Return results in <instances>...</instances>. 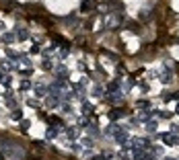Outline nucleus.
<instances>
[{"instance_id": "a878e982", "label": "nucleus", "mask_w": 179, "mask_h": 160, "mask_svg": "<svg viewBox=\"0 0 179 160\" xmlns=\"http://www.w3.org/2000/svg\"><path fill=\"white\" fill-rule=\"evenodd\" d=\"M175 113H177V115H179V105H177V107H175Z\"/></svg>"}, {"instance_id": "6ab92c4d", "label": "nucleus", "mask_w": 179, "mask_h": 160, "mask_svg": "<svg viewBox=\"0 0 179 160\" xmlns=\"http://www.w3.org/2000/svg\"><path fill=\"white\" fill-rule=\"evenodd\" d=\"M21 88H23V91L31 88V82H29V80H23V82H21Z\"/></svg>"}, {"instance_id": "9b49d317", "label": "nucleus", "mask_w": 179, "mask_h": 160, "mask_svg": "<svg viewBox=\"0 0 179 160\" xmlns=\"http://www.w3.org/2000/svg\"><path fill=\"white\" fill-rule=\"evenodd\" d=\"M66 136L70 137V140H74V137L78 136V129H74V127H68V129H66Z\"/></svg>"}, {"instance_id": "9d476101", "label": "nucleus", "mask_w": 179, "mask_h": 160, "mask_svg": "<svg viewBox=\"0 0 179 160\" xmlns=\"http://www.w3.org/2000/svg\"><path fill=\"white\" fill-rule=\"evenodd\" d=\"M14 39H17V37H14L12 33H4V35H2V41H4V43H12Z\"/></svg>"}, {"instance_id": "39448f33", "label": "nucleus", "mask_w": 179, "mask_h": 160, "mask_svg": "<svg viewBox=\"0 0 179 160\" xmlns=\"http://www.w3.org/2000/svg\"><path fill=\"white\" fill-rule=\"evenodd\" d=\"M163 142H165L167 146H177V144H179V137L171 136V134H163Z\"/></svg>"}, {"instance_id": "423d86ee", "label": "nucleus", "mask_w": 179, "mask_h": 160, "mask_svg": "<svg viewBox=\"0 0 179 160\" xmlns=\"http://www.w3.org/2000/svg\"><path fill=\"white\" fill-rule=\"evenodd\" d=\"M95 8V2L93 0H80V11L83 12H91Z\"/></svg>"}, {"instance_id": "a211bd4d", "label": "nucleus", "mask_w": 179, "mask_h": 160, "mask_svg": "<svg viewBox=\"0 0 179 160\" xmlns=\"http://www.w3.org/2000/svg\"><path fill=\"white\" fill-rule=\"evenodd\" d=\"M103 94H105V91L101 86H95V97H103Z\"/></svg>"}, {"instance_id": "aec40b11", "label": "nucleus", "mask_w": 179, "mask_h": 160, "mask_svg": "<svg viewBox=\"0 0 179 160\" xmlns=\"http://www.w3.org/2000/svg\"><path fill=\"white\" fill-rule=\"evenodd\" d=\"M146 129H148V131H155V129H156V123H155V121H152V123H148V125H146Z\"/></svg>"}, {"instance_id": "dca6fc26", "label": "nucleus", "mask_w": 179, "mask_h": 160, "mask_svg": "<svg viewBox=\"0 0 179 160\" xmlns=\"http://www.w3.org/2000/svg\"><path fill=\"white\" fill-rule=\"evenodd\" d=\"M136 105H138V107H142V109H148V107H150V103H148V101H144V99H142V101H138Z\"/></svg>"}, {"instance_id": "4be33fe9", "label": "nucleus", "mask_w": 179, "mask_h": 160, "mask_svg": "<svg viewBox=\"0 0 179 160\" xmlns=\"http://www.w3.org/2000/svg\"><path fill=\"white\" fill-rule=\"evenodd\" d=\"M2 82H4V86H11V76H4Z\"/></svg>"}, {"instance_id": "ddd939ff", "label": "nucleus", "mask_w": 179, "mask_h": 160, "mask_svg": "<svg viewBox=\"0 0 179 160\" xmlns=\"http://www.w3.org/2000/svg\"><path fill=\"white\" fill-rule=\"evenodd\" d=\"M41 68H43V70H52V68H54V64H52V60H43V64H41Z\"/></svg>"}, {"instance_id": "393cba45", "label": "nucleus", "mask_w": 179, "mask_h": 160, "mask_svg": "<svg viewBox=\"0 0 179 160\" xmlns=\"http://www.w3.org/2000/svg\"><path fill=\"white\" fill-rule=\"evenodd\" d=\"M103 158H105L103 154H99V156H93V160H103Z\"/></svg>"}, {"instance_id": "b1692460", "label": "nucleus", "mask_w": 179, "mask_h": 160, "mask_svg": "<svg viewBox=\"0 0 179 160\" xmlns=\"http://www.w3.org/2000/svg\"><path fill=\"white\" fill-rule=\"evenodd\" d=\"M27 127H29V121H25V119H23V121H21V129H27Z\"/></svg>"}, {"instance_id": "0eeeda50", "label": "nucleus", "mask_w": 179, "mask_h": 160, "mask_svg": "<svg viewBox=\"0 0 179 160\" xmlns=\"http://www.w3.org/2000/svg\"><path fill=\"white\" fill-rule=\"evenodd\" d=\"M11 117L14 119V121H23V111H21V109H12Z\"/></svg>"}, {"instance_id": "7ed1b4c3", "label": "nucleus", "mask_w": 179, "mask_h": 160, "mask_svg": "<svg viewBox=\"0 0 179 160\" xmlns=\"http://www.w3.org/2000/svg\"><path fill=\"white\" fill-rule=\"evenodd\" d=\"M107 115H109V119H119V117L128 115V111H126V109H121V107H118V109H111Z\"/></svg>"}, {"instance_id": "2eb2a0df", "label": "nucleus", "mask_w": 179, "mask_h": 160, "mask_svg": "<svg viewBox=\"0 0 179 160\" xmlns=\"http://www.w3.org/2000/svg\"><path fill=\"white\" fill-rule=\"evenodd\" d=\"M83 109H84L83 113H86V115H89L91 111H93V105H91V103H84V105H83Z\"/></svg>"}, {"instance_id": "6e6552de", "label": "nucleus", "mask_w": 179, "mask_h": 160, "mask_svg": "<svg viewBox=\"0 0 179 160\" xmlns=\"http://www.w3.org/2000/svg\"><path fill=\"white\" fill-rule=\"evenodd\" d=\"M109 94H111V97H107L109 103H119V101H121V94H119V92H115V94H113V92H109Z\"/></svg>"}, {"instance_id": "412c9836", "label": "nucleus", "mask_w": 179, "mask_h": 160, "mask_svg": "<svg viewBox=\"0 0 179 160\" xmlns=\"http://www.w3.org/2000/svg\"><path fill=\"white\" fill-rule=\"evenodd\" d=\"M31 54H39V45H37V43L31 45Z\"/></svg>"}, {"instance_id": "1a4fd4ad", "label": "nucleus", "mask_w": 179, "mask_h": 160, "mask_svg": "<svg viewBox=\"0 0 179 160\" xmlns=\"http://www.w3.org/2000/svg\"><path fill=\"white\" fill-rule=\"evenodd\" d=\"M58 136V129H56V127H48V129H46V137H56Z\"/></svg>"}, {"instance_id": "f03ea898", "label": "nucleus", "mask_w": 179, "mask_h": 160, "mask_svg": "<svg viewBox=\"0 0 179 160\" xmlns=\"http://www.w3.org/2000/svg\"><path fill=\"white\" fill-rule=\"evenodd\" d=\"M126 29H128L130 33H134V35H140V31H142L138 21H128V23H126Z\"/></svg>"}, {"instance_id": "5701e85b", "label": "nucleus", "mask_w": 179, "mask_h": 160, "mask_svg": "<svg viewBox=\"0 0 179 160\" xmlns=\"http://www.w3.org/2000/svg\"><path fill=\"white\" fill-rule=\"evenodd\" d=\"M62 109H64V113H70V111H72L70 105H62Z\"/></svg>"}, {"instance_id": "4468645a", "label": "nucleus", "mask_w": 179, "mask_h": 160, "mask_svg": "<svg viewBox=\"0 0 179 160\" xmlns=\"http://www.w3.org/2000/svg\"><path fill=\"white\" fill-rule=\"evenodd\" d=\"M140 19H142V21H146V19H152V12H150V11H142Z\"/></svg>"}, {"instance_id": "f257e3e1", "label": "nucleus", "mask_w": 179, "mask_h": 160, "mask_svg": "<svg viewBox=\"0 0 179 160\" xmlns=\"http://www.w3.org/2000/svg\"><path fill=\"white\" fill-rule=\"evenodd\" d=\"M0 154L4 160H25V150L14 142H0Z\"/></svg>"}, {"instance_id": "f3484780", "label": "nucleus", "mask_w": 179, "mask_h": 160, "mask_svg": "<svg viewBox=\"0 0 179 160\" xmlns=\"http://www.w3.org/2000/svg\"><path fill=\"white\" fill-rule=\"evenodd\" d=\"M56 105H58V99H56V97L48 99V107H56Z\"/></svg>"}, {"instance_id": "f8f14e48", "label": "nucleus", "mask_w": 179, "mask_h": 160, "mask_svg": "<svg viewBox=\"0 0 179 160\" xmlns=\"http://www.w3.org/2000/svg\"><path fill=\"white\" fill-rule=\"evenodd\" d=\"M35 94L37 97H46V88L41 84H35Z\"/></svg>"}, {"instance_id": "20e7f679", "label": "nucleus", "mask_w": 179, "mask_h": 160, "mask_svg": "<svg viewBox=\"0 0 179 160\" xmlns=\"http://www.w3.org/2000/svg\"><path fill=\"white\" fill-rule=\"evenodd\" d=\"M14 37H17L19 41H25V39L29 37V31H27L25 27H17V29H14Z\"/></svg>"}, {"instance_id": "bb28decb", "label": "nucleus", "mask_w": 179, "mask_h": 160, "mask_svg": "<svg viewBox=\"0 0 179 160\" xmlns=\"http://www.w3.org/2000/svg\"><path fill=\"white\" fill-rule=\"evenodd\" d=\"M2 29H4V23H0V31H2Z\"/></svg>"}]
</instances>
